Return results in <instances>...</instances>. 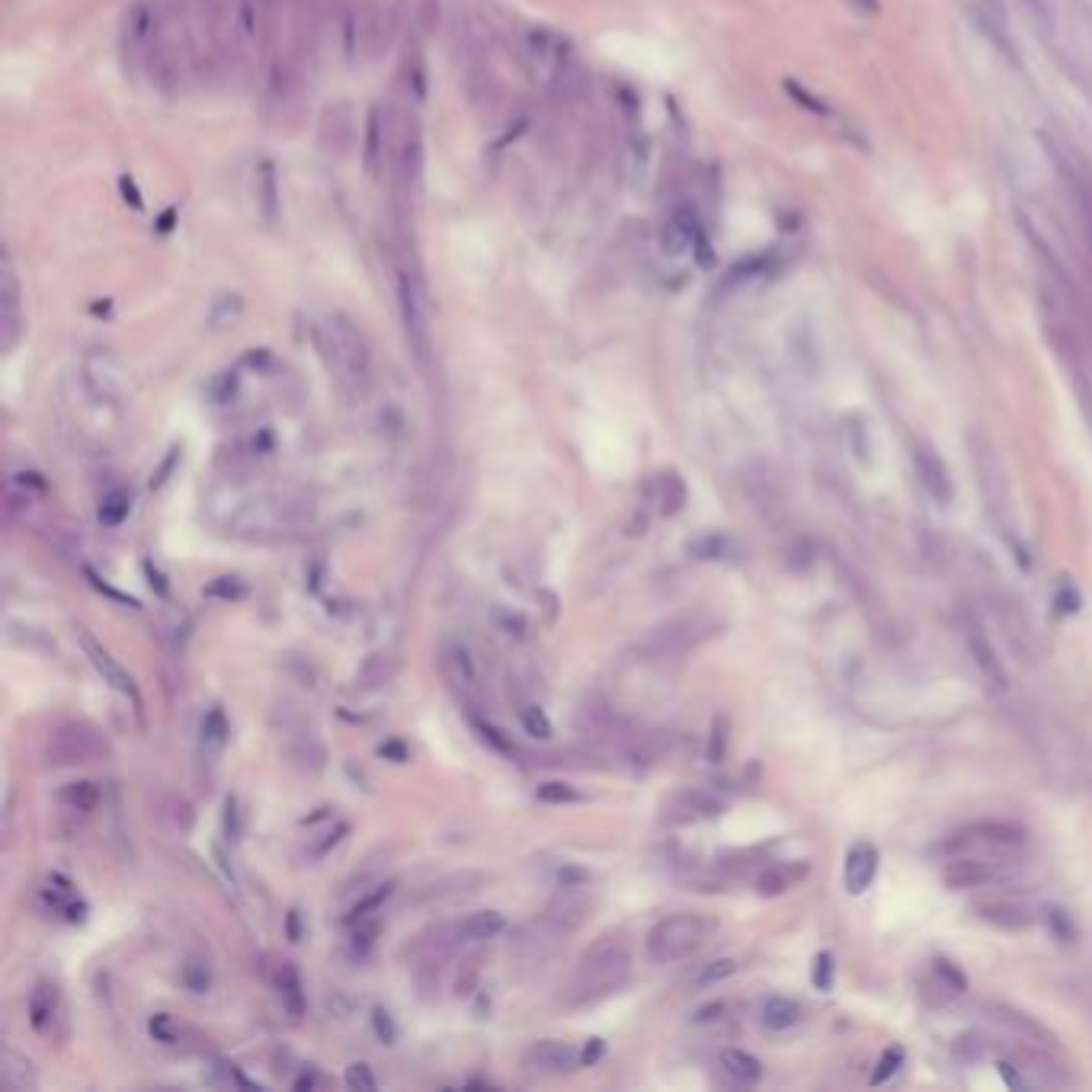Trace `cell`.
Here are the masks:
<instances>
[{
	"label": "cell",
	"instance_id": "24",
	"mask_svg": "<svg viewBox=\"0 0 1092 1092\" xmlns=\"http://www.w3.org/2000/svg\"><path fill=\"white\" fill-rule=\"evenodd\" d=\"M798 1019H801L798 1003L788 1000V996H769V1000L762 1003L760 1022L769 1028V1032H785V1028H792Z\"/></svg>",
	"mask_w": 1092,
	"mask_h": 1092
},
{
	"label": "cell",
	"instance_id": "16",
	"mask_svg": "<svg viewBox=\"0 0 1092 1092\" xmlns=\"http://www.w3.org/2000/svg\"><path fill=\"white\" fill-rule=\"evenodd\" d=\"M81 644H84V654H87V660L93 663V669L103 676V683H109L113 689H119V692H126V696H135V680H131L129 669L122 667V663L115 660L113 654L106 651V647H100L90 635H81Z\"/></svg>",
	"mask_w": 1092,
	"mask_h": 1092
},
{
	"label": "cell",
	"instance_id": "56",
	"mask_svg": "<svg viewBox=\"0 0 1092 1092\" xmlns=\"http://www.w3.org/2000/svg\"><path fill=\"white\" fill-rule=\"evenodd\" d=\"M119 190H122V199H131V208H135V212H142L145 208V202H142V192H138V186H135V179L131 177H122L119 179Z\"/></svg>",
	"mask_w": 1092,
	"mask_h": 1092
},
{
	"label": "cell",
	"instance_id": "38",
	"mask_svg": "<svg viewBox=\"0 0 1092 1092\" xmlns=\"http://www.w3.org/2000/svg\"><path fill=\"white\" fill-rule=\"evenodd\" d=\"M535 798L542 801V805H574V801H580V794H577L574 785L567 782H542L535 788Z\"/></svg>",
	"mask_w": 1092,
	"mask_h": 1092
},
{
	"label": "cell",
	"instance_id": "50",
	"mask_svg": "<svg viewBox=\"0 0 1092 1092\" xmlns=\"http://www.w3.org/2000/svg\"><path fill=\"white\" fill-rule=\"evenodd\" d=\"M810 980H814L817 990H830L833 987V955L830 951H821V955L814 958V974H810Z\"/></svg>",
	"mask_w": 1092,
	"mask_h": 1092
},
{
	"label": "cell",
	"instance_id": "54",
	"mask_svg": "<svg viewBox=\"0 0 1092 1092\" xmlns=\"http://www.w3.org/2000/svg\"><path fill=\"white\" fill-rule=\"evenodd\" d=\"M1048 923H1051V930H1054L1057 939H1067V942H1070L1073 935H1076L1073 923H1070V916H1067L1064 910H1054V907H1051V910H1048Z\"/></svg>",
	"mask_w": 1092,
	"mask_h": 1092
},
{
	"label": "cell",
	"instance_id": "12",
	"mask_svg": "<svg viewBox=\"0 0 1092 1092\" xmlns=\"http://www.w3.org/2000/svg\"><path fill=\"white\" fill-rule=\"evenodd\" d=\"M84 381H87L93 397H100V401H115L122 392V372H119V362L113 359V353H106V349H90L87 359H84Z\"/></svg>",
	"mask_w": 1092,
	"mask_h": 1092
},
{
	"label": "cell",
	"instance_id": "15",
	"mask_svg": "<svg viewBox=\"0 0 1092 1092\" xmlns=\"http://www.w3.org/2000/svg\"><path fill=\"white\" fill-rule=\"evenodd\" d=\"M878 875V849L871 842H855L846 855V871H842V881H846L849 894H865L871 887V881Z\"/></svg>",
	"mask_w": 1092,
	"mask_h": 1092
},
{
	"label": "cell",
	"instance_id": "3",
	"mask_svg": "<svg viewBox=\"0 0 1092 1092\" xmlns=\"http://www.w3.org/2000/svg\"><path fill=\"white\" fill-rule=\"evenodd\" d=\"M715 923L699 914H673L667 919H660L651 932H647V958L654 964H673L689 958L692 951H699L705 946V939L712 935Z\"/></svg>",
	"mask_w": 1092,
	"mask_h": 1092
},
{
	"label": "cell",
	"instance_id": "57",
	"mask_svg": "<svg viewBox=\"0 0 1092 1092\" xmlns=\"http://www.w3.org/2000/svg\"><path fill=\"white\" fill-rule=\"evenodd\" d=\"M603 1051H606V1044H603V1038H592L587 1048L580 1051V1064L583 1067H590V1064H596L599 1057H603Z\"/></svg>",
	"mask_w": 1092,
	"mask_h": 1092
},
{
	"label": "cell",
	"instance_id": "27",
	"mask_svg": "<svg viewBox=\"0 0 1092 1092\" xmlns=\"http://www.w3.org/2000/svg\"><path fill=\"white\" fill-rule=\"evenodd\" d=\"M980 916H984L987 923L1000 926V930H1025V926L1032 923V916H1028L1019 903H984V907H980Z\"/></svg>",
	"mask_w": 1092,
	"mask_h": 1092
},
{
	"label": "cell",
	"instance_id": "20",
	"mask_svg": "<svg viewBox=\"0 0 1092 1092\" xmlns=\"http://www.w3.org/2000/svg\"><path fill=\"white\" fill-rule=\"evenodd\" d=\"M667 821H673V823H685V821H699V817H708V814H717V805L712 798H705V794L701 792H683V794H676L673 801H669L667 807Z\"/></svg>",
	"mask_w": 1092,
	"mask_h": 1092
},
{
	"label": "cell",
	"instance_id": "25",
	"mask_svg": "<svg viewBox=\"0 0 1092 1092\" xmlns=\"http://www.w3.org/2000/svg\"><path fill=\"white\" fill-rule=\"evenodd\" d=\"M660 244L663 251L669 256H685L692 251V244H696V231H692V224L685 222V218H669L667 224H663V234H660Z\"/></svg>",
	"mask_w": 1092,
	"mask_h": 1092
},
{
	"label": "cell",
	"instance_id": "48",
	"mask_svg": "<svg viewBox=\"0 0 1092 1092\" xmlns=\"http://www.w3.org/2000/svg\"><path fill=\"white\" fill-rule=\"evenodd\" d=\"M439 17H442V4L439 0H420L417 4V26L420 33H436L439 29Z\"/></svg>",
	"mask_w": 1092,
	"mask_h": 1092
},
{
	"label": "cell",
	"instance_id": "6",
	"mask_svg": "<svg viewBox=\"0 0 1092 1092\" xmlns=\"http://www.w3.org/2000/svg\"><path fill=\"white\" fill-rule=\"evenodd\" d=\"M109 753H113L109 740L84 721L58 724L45 744V756L52 766H87V762L109 760Z\"/></svg>",
	"mask_w": 1092,
	"mask_h": 1092
},
{
	"label": "cell",
	"instance_id": "42",
	"mask_svg": "<svg viewBox=\"0 0 1092 1092\" xmlns=\"http://www.w3.org/2000/svg\"><path fill=\"white\" fill-rule=\"evenodd\" d=\"M471 728L478 731V737H481V744H487L490 750L494 753H500V756H513V744L510 740H506L500 731L494 728V724H487V721H481V717H474L471 715Z\"/></svg>",
	"mask_w": 1092,
	"mask_h": 1092
},
{
	"label": "cell",
	"instance_id": "10",
	"mask_svg": "<svg viewBox=\"0 0 1092 1092\" xmlns=\"http://www.w3.org/2000/svg\"><path fill=\"white\" fill-rule=\"evenodd\" d=\"M561 52H564V45L558 42V36L551 33L548 26H535V29H529L526 42H522V65H526V71L532 74L535 81L551 84L555 68L561 61Z\"/></svg>",
	"mask_w": 1092,
	"mask_h": 1092
},
{
	"label": "cell",
	"instance_id": "44",
	"mask_svg": "<svg viewBox=\"0 0 1092 1092\" xmlns=\"http://www.w3.org/2000/svg\"><path fill=\"white\" fill-rule=\"evenodd\" d=\"M147 1028H151L154 1041H161V1044H174L179 1038V1032H183V1028H179V1022L170 1016V1012H158V1016H151Z\"/></svg>",
	"mask_w": 1092,
	"mask_h": 1092
},
{
	"label": "cell",
	"instance_id": "2",
	"mask_svg": "<svg viewBox=\"0 0 1092 1092\" xmlns=\"http://www.w3.org/2000/svg\"><path fill=\"white\" fill-rule=\"evenodd\" d=\"M631 977V951L615 939L596 942L577 964L571 984L564 990V1003L574 1009L592 1006L606 996L619 993Z\"/></svg>",
	"mask_w": 1092,
	"mask_h": 1092
},
{
	"label": "cell",
	"instance_id": "35",
	"mask_svg": "<svg viewBox=\"0 0 1092 1092\" xmlns=\"http://www.w3.org/2000/svg\"><path fill=\"white\" fill-rule=\"evenodd\" d=\"M392 673H394L392 657H388V654H376V657L365 660V667L356 673V683H362V685H381V683L392 680Z\"/></svg>",
	"mask_w": 1092,
	"mask_h": 1092
},
{
	"label": "cell",
	"instance_id": "21",
	"mask_svg": "<svg viewBox=\"0 0 1092 1092\" xmlns=\"http://www.w3.org/2000/svg\"><path fill=\"white\" fill-rule=\"evenodd\" d=\"M503 930H506V916L500 914V910H478V914H471L462 926H458V939L487 942V939H497Z\"/></svg>",
	"mask_w": 1092,
	"mask_h": 1092
},
{
	"label": "cell",
	"instance_id": "61",
	"mask_svg": "<svg viewBox=\"0 0 1092 1092\" xmlns=\"http://www.w3.org/2000/svg\"><path fill=\"white\" fill-rule=\"evenodd\" d=\"M724 1006L721 1003H715V1006H705V1009H699V1022H712V1019H717V1012H721Z\"/></svg>",
	"mask_w": 1092,
	"mask_h": 1092
},
{
	"label": "cell",
	"instance_id": "40",
	"mask_svg": "<svg viewBox=\"0 0 1092 1092\" xmlns=\"http://www.w3.org/2000/svg\"><path fill=\"white\" fill-rule=\"evenodd\" d=\"M519 721H522V728H526V734H529V737H535V740H551V721H548V715H545L538 705H526V708H522V712H519Z\"/></svg>",
	"mask_w": 1092,
	"mask_h": 1092
},
{
	"label": "cell",
	"instance_id": "39",
	"mask_svg": "<svg viewBox=\"0 0 1092 1092\" xmlns=\"http://www.w3.org/2000/svg\"><path fill=\"white\" fill-rule=\"evenodd\" d=\"M689 551L701 561H717L731 555V542L724 535H701L696 542H689Z\"/></svg>",
	"mask_w": 1092,
	"mask_h": 1092
},
{
	"label": "cell",
	"instance_id": "37",
	"mask_svg": "<svg viewBox=\"0 0 1092 1092\" xmlns=\"http://www.w3.org/2000/svg\"><path fill=\"white\" fill-rule=\"evenodd\" d=\"M392 891H394V884H378L376 891H369L365 897H359V900L353 903V910H349V923H359V919H365L369 914H376V910L381 907V903L388 900V897H392Z\"/></svg>",
	"mask_w": 1092,
	"mask_h": 1092
},
{
	"label": "cell",
	"instance_id": "8",
	"mask_svg": "<svg viewBox=\"0 0 1092 1092\" xmlns=\"http://www.w3.org/2000/svg\"><path fill=\"white\" fill-rule=\"evenodd\" d=\"M423 174V135H420L417 122H401L394 131V151H392V183L397 192L410 196V190L420 186Z\"/></svg>",
	"mask_w": 1092,
	"mask_h": 1092
},
{
	"label": "cell",
	"instance_id": "49",
	"mask_svg": "<svg viewBox=\"0 0 1092 1092\" xmlns=\"http://www.w3.org/2000/svg\"><path fill=\"white\" fill-rule=\"evenodd\" d=\"M1076 609H1080V592H1076V587L1070 580H1060L1057 583V592H1054V612L1057 615H1073Z\"/></svg>",
	"mask_w": 1092,
	"mask_h": 1092
},
{
	"label": "cell",
	"instance_id": "5",
	"mask_svg": "<svg viewBox=\"0 0 1092 1092\" xmlns=\"http://www.w3.org/2000/svg\"><path fill=\"white\" fill-rule=\"evenodd\" d=\"M392 276H394V299H397V308H401L404 333H408L410 349L417 353L420 365H423L426 353H430V317H426L423 285H420V276L404 260H394Z\"/></svg>",
	"mask_w": 1092,
	"mask_h": 1092
},
{
	"label": "cell",
	"instance_id": "55",
	"mask_svg": "<svg viewBox=\"0 0 1092 1092\" xmlns=\"http://www.w3.org/2000/svg\"><path fill=\"white\" fill-rule=\"evenodd\" d=\"M558 881L564 887H583L590 881V871H583V869H574V865H564V869L558 871Z\"/></svg>",
	"mask_w": 1092,
	"mask_h": 1092
},
{
	"label": "cell",
	"instance_id": "13",
	"mask_svg": "<svg viewBox=\"0 0 1092 1092\" xmlns=\"http://www.w3.org/2000/svg\"><path fill=\"white\" fill-rule=\"evenodd\" d=\"M577 1064H580V1051H577L574 1044H567V1041L545 1038V1041H535L532 1048L526 1051V1067L532 1073L558 1076V1073L574 1070Z\"/></svg>",
	"mask_w": 1092,
	"mask_h": 1092
},
{
	"label": "cell",
	"instance_id": "63",
	"mask_svg": "<svg viewBox=\"0 0 1092 1092\" xmlns=\"http://www.w3.org/2000/svg\"><path fill=\"white\" fill-rule=\"evenodd\" d=\"M260 4H267V7H276V4H279V0H260Z\"/></svg>",
	"mask_w": 1092,
	"mask_h": 1092
},
{
	"label": "cell",
	"instance_id": "62",
	"mask_svg": "<svg viewBox=\"0 0 1092 1092\" xmlns=\"http://www.w3.org/2000/svg\"><path fill=\"white\" fill-rule=\"evenodd\" d=\"M315 1083H317V1076H308V1073H305L301 1080H295V1089H299V1092H301V1089H311Z\"/></svg>",
	"mask_w": 1092,
	"mask_h": 1092
},
{
	"label": "cell",
	"instance_id": "17",
	"mask_svg": "<svg viewBox=\"0 0 1092 1092\" xmlns=\"http://www.w3.org/2000/svg\"><path fill=\"white\" fill-rule=\"evenodd\" d=\"M916 471H919V478H923V487L930 490L932 500L948 506L951 497H955V487H951L946 462H942L932 449H916Z\"/></svg>",
	"mask_w": 1092,
	"mask_h": 1092
},
{
	"label": "cell",
	"instance_id": "52",
	"mask_svg": "<svg viewBox=\"0 0 1092 1092\" xmlns=\"http://www.w3.org/2000/svg\"><path fill=\"white\" fill-rule=\"evenodd\" d=\"M724 744H728V721H724V717H717L715 728H712V746H708V760L721 762L724 760Z\"/></svg>",
	"mask_w": 1092,
	"mask_h": 1092
},
{
	"label": "cell",
	"instance_id": "53",
	"mask_svg": "<svg viewBox=\"0 0 1092 1092\" xmlns=\"http://www.w3.org/2000/svg\"><path fill=\"white\" fill-rule=\"evenodd\" d=\"M372 1025H376V1035L385 1044H392L397 1038L394 1022H392V1016H388V1009H381V1006H376V1012H372Z\"/></svg>",
	"mask_w": 1092,
	"mask_h": 1092
},
{
	"label": "cell",
	"instance_id": "51",
	"mask_svg": "<svg viewBox=\"0 0 1092 1092\" xmlns=\"http://www.w3.org/2000/svg\"><path fill=\"white\" fill-rule=\"evenodd\" d=\"M935 974H939V977L948 984V990H955V993H961V990L967 987V977L951 961H946V958H939V961H935Z\"/></svg>",
	"mask_w": 1092,
	"mask_h": 1092
},
{
	"label": "cell",
	"instance_id": "4",
	"mask_svg": "<svg viewBox=\"0 0 1092 1092\" xmlns=\"http://www.w3.org/2000/svg\"><path fill=\"white\" fill-rule=\"evenodd\" d=\"M161 23H163V0H131L129 10L122 13L119 49L126 65L135 74L145 71L147 54H151L154 42L161 36Z\"/></svg>",
	"mask_w": 1092,
	"mask_h": 1092
},
{
	"label": "cell",
	"instance_id": "30",
	"mask_svg": "<svg viewBox=\"0 0 1092 1092\" xmlns=\"http://www.w3.org/2000/svg\"><path fill=\"white\" fill-rule=\"evenodd\" d=\"M801 875H805V869H794L792 871V869H782V865H776V869L762 871V875L756 878V887H760V894L776 897V894L788 891V887H792Z\"/></svg>",
	"mask_w": 1092,
	"mask_h": 1092
},
{
	"label": "cell",
	"instance_id": "32",
	"mask_svg": "<svg viewBox=\"0 0 1092 1092\" xmlns=\"http://www.w3.org/2000/svg\"><path fill=\"white\" fill-rule=\"evenodd\" d=\"M4 1083L10 1089H20V1092H29L36 1089V1080L33 1073H29V1064L17 1054H4Z\"/></svg>",
	"mask_w": 1092,
	"mask_h": 1092
},
{
	"label": "cell",
	"instance_id": "23",
	"mask_svg": "<svg viewBox=\"0 0 1092 1092\" xmlns=\"http://www.w3.org/2000/svg\"><path fill=\"white\" fill-rule=\"evenodd\" d=\"M721 1067H724V1073H728L731 1080L744 1083V1086H750V1083L762 1080V1064H760V1057L750 1054V1051L724 1048L721 1051Z\"/></svg>",
	"mask_w": 1092,
	"mask_h": 1092
},
{
	"label": "cell",
	"instance_id": "29",
	"mask_svg": "<svg viewBox=\"0 0 1092 1092\" xmlns=\"http://www.w3.org/2000/svg\"><path fill=\"white\" fill-rule=\"evenodd\" d=\"M58 801L71 810H93L100 805V788L93 782H71L58 792Z\"/></svg>",
	"mask_w": 1092,
	"mask_h": 1092
},
{
	"label": "cell",
	"instance_id": "18",
	"mask_svg": "<svg viewBox=\"0 0 1092 1092\" xmlns=\"http://www.w3.org/2000/svg\"><path fill=\"white\" fill-rule=\"evenodd\" d=\"M54 1022H58V993L52 984H36V990L29 993V1025L38 1035H52Z\"/></svg>",
	"mask_w": 1092,
	"mask_h": 1092
},
{
	"label": "cell",
	"instance_id": "58",
	"mask_svg": "<svg viewBox=\"0 0 1092 1092\" xmlns=\"http://www.w3.org/2000/svg\"><path fill=\"white\" fill-rule=\"evenodd\" d=\"M87 577H90V583H93V587H97V590H103V592H109V596H113V599H119V603H126V606H131V609H138V599H131V596H122V592H115L113 587H106V583L100 580V577L93 574V571H87Z\"/></svg>",
	"mask_w": 1092,
	"mask_h": 1092
},
{
	"label": "cell",
	"instance_id": "41",
	"mask_svg": "<svg viewBox=\"0 0 1092 1092\" xmlns=\"http://www.w3.org/2000/svg\"><path fill=\"white\" fill-rule=\"evenodd\" d=\"M971 651L977 654V663H980V669H984V673L990 676V680H993L996 685H1006V673H1003V667H1000V663H996L993 651H990V644H984V641H980L977 635H971Z\"/></svg>",
	"mask_w": 1092,
	"mask_h": 1092
},
{
	"label": "cell",
	"instance_id": "31",
	"mask_svg": "<svg viewBox=\"0 0 1092 1092\" xmlns=\"http://www.w3.org/2000/svg\"><path fill=\"white\" fill-rule=\"evenodd\" d=\"M977 833L984 837L987 842H1000V846H1019V842H1025V830L1009 821H987V823H977Z\"/></svg>",
	"mask_w": 1092,
	"mask_h": 1092
},
{
	"label": "cell",
	"instance_id": "26",
	"mask_svg": "<svg viewBox=\"0 0 1092 1092\" xmlns=\"http://www.w3.org/2000/svg\"><path fill=\"white\" fill-rule=\"evenodd\" d=\"M657 503L663 516H676L685 506V484L676 471H663L657 481Z\"/></svg>",
	"mask_w": 1092,
	"mask_h": 1092
},
{
	"label": "cell",
	"instance_id": "28",
	"mask_svg": "<svg viewBox=\"0 0 1092 1092\" xmlns=\"http://www.w3.org/2000/svg\"><path fill=\"white\" fill-rule=\"evenodd\" d=\"M276 984H279V996H283V1003L288 1006V1012H292V1016H299V1012L305 1009V993H301L299 971H295L292 964H283V967H279Z\"/></svg>",
	"mask_w": 1092,
	"mask_h": 1092
},
{
	"label": "cell",
	"instance_id": "19",
	"mask_svg": "<svg viewBox=\"0 0 1092 1092\" xmlns=\"http://www.w3.org/2000/svg\"><path fill=\"white\" fill-rule=\"evenodd\" d=\"M990 878H993V869H990L987 862L961 859V855H958V859H951V862H948V869H946V875H942V881H946L951 891H967V887H980V884H987Z\"/></svg>",
	"mask_w": 1092,
	"mask_h": 1092
},
{
	"label": "cell",
	"instance_id": "45",
	"mask_svg": "<svg viewBox=\"0 0 1092 1092\" xmlns=\"http://www.w3.org/2000/svg\"><path fill=\"white\" fill-rule=\"evenodd\" d=\"M343 1080H346V1086L353 1092H376L378 1080L376 1073H372L369 1064H349L346 1073H343Z\"/></svg>",
	"mask_w": 1092,
	"mask_h": 1092
},
{
	"label": "cell",
	"instance_id": "60",
	"mask_svg": "<svg viewBox=\"0 0 1092 1092\" xmlns=\"http://www.w3.org/2000/svg\"><path fill=\"white\" fill-rule=\"evenodd\" d=\"M381 756H392L394 762H408V750H404V744H385V746H381Z\"/></svg>",
	"mask_w": 1092,
	"mask_h": 1092
},
{
	"label": "cell",
	"instance_id": "34",
	"mask_svg": "<svg viewBox=\"0 0 1092 1092\" xmlns=\"http://www.w3.org/2000/svg\"><path fill=\"white\" fill-rule=\"evenodd\" d=\"M179 977H183L186 990H192V993H208V987H212V967H208V961H202V958H190L183 964V971H179Z\"/></svg>",
	"mask_w": 1092,
	"mask_h": 1092
},
{
	"label": "cell",
	"instance_id": "59",
	"mask_svg": "<svg viewBox=\"0 0 1092 1092\" xmlns=\"http://www.w3.org/2000/svg\"><path fill=\"white\" fill-rule=\"evenodd\" d=\"M497 619L503 622V628H506V635H522V631H526V622H522V615H506V612H497Z\"/></svg>",
	"mask_w": 1092,
	"mask_h": 1092
},
{
	"label": "cell",
	"instance_id": "43",
	"mask_svg": "<svg viewBox=\"0 0 1092 1092\" xmlns=\"http://www.w3.org/2000/svg\"><path fill=\"white\" fill-rule=\"evenodd\" d=\"M903 1067V1048H887L884 1054L878 1057V1067H875V1073H871V1086H881V1083H887L891 1080V1076L900 1070Z\"/></svg>",
	"mask_w": 1092,
	"mask_h": 1092
},
{
	"label": "cell",
	"instance_id": "9",
	"mask_svg": "<svg viewBox=\"0 0 1092 1092\" xmlns=\"http://www.w3.org/2000/svg\"><path fill=\"white\" fill-rule=\"evenodd\" d=\"M23 327H26V317H23L20 276L13 267V256L4 254V260H0V343H4V353H13V346L23 337Z\"/></svg>",
	"mask_w": 1092,
	"mask_h": 1092
},
{
	"label": "cell",
	"instance_id": "33",
	"mask_svg": "<svg viewBox=\"0 0 1092 1092\" xmlns=\"http://www.w3.org/2000/svg\"><path fill=\"white\" fill-rule=\"evenodd\" d=\"M224 740H228V721H224L222 708H212L202 721V746L206 750H222Z\"/></svg>",
	"mask_w": 1092,
	"mask_h": 1092
},
{
	"label": "cell",
	"instance_id": "14",
	"mask_svg": "<svg viewBox=\"0 0 1092 1092\" xmlns=\"http://www.w3.org/2000/svg\"><path fill=\"white\" fill-rule=\"evenodd\" d=\"M254 199H256V212L267 224H276L279 212H283V192H279V170L272 158H260L254 167Z\"/></svg>",
	"mask_w": 1092,
	"mask_h": 1092
},
{
	"label": "cell",
	"instance_id": "22",
	"mask_svg": "<svg viewBox=\"0 0 1092 1092\" xmlns=\"http://www.w3.org/2000/svg\"><path fill=\"white\" fill-rule=\"evenodd\" d=\"M240 317H244V299H240L238 292H222L218 299L208 305V331L212 333H224L231 331V327L240 324Z\"/></svg>",
	"mask_w": 1092,
	"mask_h": 1092
},
{
	"label": "cell",
	"instance_id": "47",
	"mask_svg": "<svg viewBox=\"0 0 1092 1092\" xmlns=\"http://www.w3.org/2000/svg\"><path fill=\"white\" fill-rule=\"evenodd\" d=\"M247 592L244 580H238V577H215L212 583L206 587V596H215V599H240Z\"/></svg>",
	"mask_w": 1092,
	"mask_h": 1092
},
{
	"label": "cell",
	"instance_id": "36",
	"mask_svg": "<svg viewBox=\"0 0 1092 1092\" xmlns=\"http://www.w3.org/2000/svg\"><path fill=\"white\" fill-rule=\"evenodd\" d=\"M129 510H131L129 494H122V490H109V494L103 497V503H100V522H103V526H119V522L129 516Z\"/></svg>",
	"mask_w": 1092,
	"mask_h": 1092
},
{
	"label": "cell",
	"instance_id": "7",
	"mask_svg": "<svg viewBox=\"0 0 1092 1092\" xmlns=\"http://www.w3.org/2000/svg\"><path fill=\"white\" fill-rule=\"evenodd\" d=\"M394 131H397L394 115L388 113L381 103L372 106L369 115H365V131H362V167L376 183H381L385 177H392Z\"/></svg>",
	"mask_w": 1092,
	"mask_h": 1092
},
{
	"label": "cell",
	"instance_id": "11",
	"mask_svg": "<svg viewBox=\"0 0 1092 1092\" xmlns=\"http://www.w3.org/2000/svg\"><path fill=\"white\" fill-rule=\"evenodd\" d=\"M317 135H321V147L331 158H349L356 145V119L353 109L346 103H333L324 109L321 126H317Z\"/></svg>",
	"mask_w": 1092,
	"mask_h": 1092
},
{
	"label": "cell",
	"instance_id": "46",
	"mask_svg": "<svg viewBox=\"0 0 1092 1092\" xmlns=\"http://www.w3.org/2000/svg\"><path fill=\"white\" fill-rule=\"evenodd\" d=\"M734 971H737V961H734V958H717V961H712V964L701 967V974H699L696 980H699L701 987H712V984H721V980H728Z\"/></svg>",
	"mask_w": 1092,
	"mask_h": 1092
},
{
	"label": "cell",
	"instance_id": "1",
	"mask_svg": "<svg viewBox=\"0 0 1092 1092\" xmlns=\"http://www.w3.org/2000/svg\"><path fill=\"white\" fill-rule=\"evenodd\" d=\"M315 333V346L321 353L327 372L337 378V385L343 388V394L353 397V401H362L372 392V346L365 340V333L359 331V324L343 311H333L324 321H317L311 327Z\"/></svg>",
	"mask_w": 1092,
	"mask_h": 1092
}]
</instances>
